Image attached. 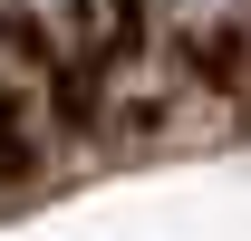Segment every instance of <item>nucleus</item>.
<instances>
[{
  "mask_svg": "<svg viewBox=\"0 0 251 241\" xmlns=\"http://www.w3.org/2000/svg\"><path fill=\"white\" fill-rule=\"evenodd\" d=\"M20 164H29V135H20V106H10V96H0V183L20 174Z\"/></svg>",
  "mask_w": 251,
  "mask_h": 241,
  "instance_id": "f257e3e1",
  "label": "nucleus"
}]
</instances>
